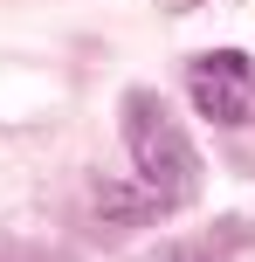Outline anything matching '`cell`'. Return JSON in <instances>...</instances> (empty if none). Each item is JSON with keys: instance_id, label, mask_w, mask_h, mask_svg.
<instances>
[{"instance_id": "6da1fadb", "label": "cell", "mask_w": 255, "mask_h": 262, "mask_svg": "<svg viewBox=\"0 0 255 262\" xmlns=\"http://www.w3.org/2000/svg\"><path fill=\"white\" fill-rule=\"evenodd\" d=\"M124 138H131V159H138L145 207L166 214L200 193V152H193V138L179 131V118L166 111L159 90H124Z\"/></svg>"}, {"instance_id": "7a4b0ae2", "label": "cell", "mask_w": 255, "mask_h": 262, "mask_svg": "<svg viewBox=\"0 0 255 262\" xmlns=\"http://www.w3.org/2000/svg\"><path fill=\"white\" fill-rule=\"evenodd\" d=\"M187 90H193V104H200L207 124H248V111H255V62L235 55V49L193 55Z\"/></svg>"}, {"instance_id": "3957f363", "label": "cell", "mask_w": 255, "mask_h": 262, "mask_svg": "<svg viewBox=\"0 0 255 262\" xmlns=\"http://www.w3.org/2000/svg\"><path fill=\"white\" fill-rule=\"evenodd\" d=\"M193 7H200V0H166V14H193Z\"/></svg>"}]
</instances>
